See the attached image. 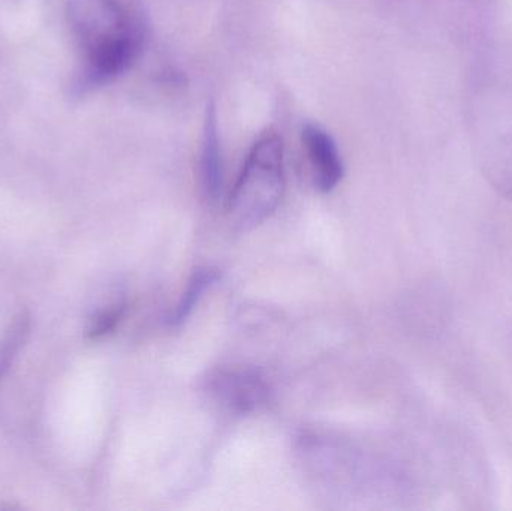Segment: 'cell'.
I'll return each mask as SVG.
<instances>
[{"label":"cell","instance_id":"6da1fadb","mask_svg":"<svg viewBox=\"0 0 512 511\" xmlns=\"http://www.w3.org/2000/svg\"><path fill=\"white\" fill-rule=\"evenodd\" d=\"M68 21L80 50L72 95L86 96L131 68L144 30L122 0H68Z\"/></svg>","mask_w":512,"mask_h":511},{"label":"cell","instance_id":"7a4b0ae2","mask_svg":"<svg viewBox=\"0 0 512 511\" xmlns=\"http://www.w3.org/2000/svg\"><path fill=\"white\" fill-rule=\"evenodd\" d=\"M285 192L283 144L276 134L256 141L228 200V218L236 230L262 224L279 207Z\"/></svg>","mask_w":512,"mask_h":511},{"label":"cell","instance_id":"3957f363","mask_svg":"<svg viewBox=\"0 0 512 511\" xmlns=\"http://www.w3.org/2000/svg\"><path fill=\"white\" fill-rule=\"evenodd\" d=\"M207 389L221 407L239 416L252 413L270 396L267 378L254 368L219 369L210 375Z\"/></svg>","mask_w":512,"mask_h":511},{"label":"cell","instance_id":"277c9868","mask_svg":"<svg viewBox=\"0 0 512 511\" xmlns=\"http://www.w3.org/2000/svg\"><path fill=\"white\" fill-rule=\"evenodd\" d=\"M313 183L321 192H331L343 177V162L333 137L321 126L307 123L301 132Z\"/></svg>","mask_w":512,"mask_h":511},{"label":"cell","instance_id":"5b68a950","mask_svg":"<svg viewBox=\"0 0 512 511\" xmlns=\"http://www.w3.org/2000/svg\"><path fill=\"white\" fill-rule=\"evenodd\" d=\"M200 168L204 194L207 200L215 203L222 195L224 170H222L221 144H219L218 116L213 104L207 107Z\"/></svg>","mask_w":512,"mask_h":511},{"label":"cell","instance_id":"8992f818","mask_svg":"<svg viewBox=\"0 0 512 511\" xmlns=\"http://www.w3.org/2000/svg\"><path fill=\"white\" fill-rule=\"evenodd\" d=\"M218 279L219 272L216 269H212V267H200V269L195 270L194 275L189 279L188 287H186L185 294L180 299L179 305L168 317V324L171 327L182 326L191 317L195 306L198 305L203 294L213 284H216Z\"/></svg>","mask_w":512,"mask_h":511},{"label":"cell","instance_id":"52a82bcc","mask_svg":"<svg viewBox=\"0 0 512 511\" xmlns=\"http://www.w3.org/2000/svg\"><path fill=\"white\" fill-rule=\"evenodd\" d=\"M29 330L30 317L26 312H23V314L18 315L12 321V324H9L5 335L0 338V380L8 372L9 366L12 365V360L17 357L18 351L26 342Z\"/></svg>","mask_w":512,"mask_h":511},{"label":"cell","instance_id":"ba28073f","mask_svg":"<svg viewBox=\"0 0 512 511\" xmlns=\"http://www.w3.org/2000/svg\"><path fill=\"white\" fill-rule=\"evenodd\" d=\"M123 312H125V306L123 305L114 306V308L98 312V314L90 320L89 326H87V336H89L90 339H99L113 332L117 324L122 320Z\"/></svg>","mask_w":512,"mask_h":511}]
</instances>
